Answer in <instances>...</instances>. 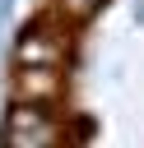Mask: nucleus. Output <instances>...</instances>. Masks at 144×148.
I'll use <instances>...</instances> for the list:
<instances>
[{"mask_svg": "<svg viewBox=\"0 0 144 148\" xmlns=\"http://www.w3.org/2000/svg\"><path fill=\"white\" fill-rule=\"evenodd\" d=\"M70 60V23L60 14L33 18L14 42V69H65Z\"/></svg>", "mask_w": 144, "mask_h": 148, "instance_id": "obj_1", "label": "nucleus"}, {"mask_svg": "<svg viewBox=\"0 0 144 148\" xmlns=\"http://www.w3.org/2000/svg\"><path fill=\"white\" fill-rule=\"evenodd\" d=\"M5 148H60V120L51 106L14 102L5 116Z\"/></svg>", "mask_w": 144, "mask_h": 148, "instance_id": "obj_2", "label": "nucleus"}, {"mask_svg": "<svg viewBox=\"0 0 144 148\" xmlns=\"http://www.w3.org/2000/svg\"><path fill=\"white\" fill-rule=\"evenodd\" d=\"M65 97V69H14V102L56 106Z\"/></svg>", "mask_w": 144, "mask_h": 148, "instance_id": "obj_3", "label": "nucleus"}]
</instances>
